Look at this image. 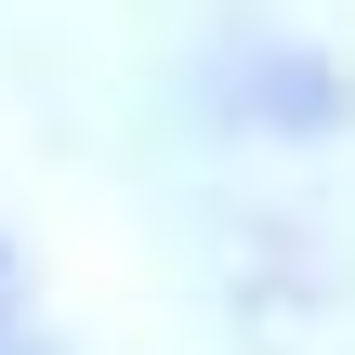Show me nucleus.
Here are the masks:
<instances>
[{
  "mask_svg": "<svg viewBox=\"0 0 355 355\" xmlns=\"http://www.w3.org/2000/svg\"><path fill=\"white\" fill-rule=\"evenodd\" d=\"M0 343H13V250H0Z\"/></svg>",
  "mask_w": 355,
  "mask_h": 355,
  "instance_id": "obj_1",
  "label": "nucleus"
}]
</instances>
